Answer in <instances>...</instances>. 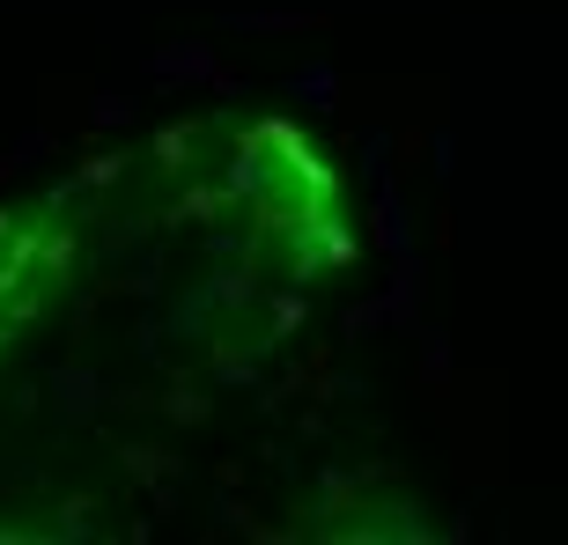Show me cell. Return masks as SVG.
<instances>
[{"mask_svg": "<svg viewBox=\"0 0 568 545\" xmlns=\"http://www.w3.org/2000/svg\"><path fill=\"white\" fill-rule=\"evenodd\" d=\"M377 244H384V251H406V207L384 185H377Z\"/></svg>", "mask_w": 568, "mask_h": 545, "instance_id": "2", "label": "cell"}, {"mask_svg": "<svg viewBox=\"0 0 568 545\" xmlns=\"http://www.w3.org/2000/svg\"><path fill=\"white\" fill-rule=\"evenodd\" d=\"M89 119H97V126H119V119H126V96H97Z\"/></svg>", "mask_w": 568, "mask_h": 545, "instance_id": "5", "label": "cell"}, {"mask_svg": "<svg viewBox=\"0 0 568 545\" xmlns=\"http://www.w3.org/2000/svg\"><path fill=\"white\" fill-rule=\"evenodd\" d=\"M155 147H163V155H170V169H178V163H185V147H192V133H185V126H170Z\"/></svg>", "mask_w": 568, "mask_h": 545, "instance_id": "6", "label": "cell"}, {"mask_svg": "<svg viewBox=\"0 0 568 545\" xmlns=\"http://www.w3.org/2000/svg\"><path fill=\"white\" fill-rule=\"evenodd\" d=\"M148 74H155V82H214V60H207V44H170V52H155V60H148Z\"/></svg>", "mask_w": 568, "mask_h": 545, "instance_id": "1", "label": "cell"}, {"mask_svg": "<svg viewBox=\"0 0 568 545\" xmlns=\"http://www.w3.org/2000/svg\"><path fill=\"white\" fill-rule=\"evenodd\" d=\"M295 96H303V104H317V111H333V104H325V96H339V74H333V66H303V74H295Z\"/></svg>", "mask_w": 568, "mask_h": 545, "instance_id": "3", "label": "cell"}, {"mask_svg": "<svg viewBox=\"0 0 568 545\" xmlns=\"http://www.w3.org/2000/svg\"><path fill=\"white\" fill-rule=\"evenodd\" d=\"M274 325H281V332H288V325H303V302H295V295H281V302H274Z\"/></svg>", "mask_w": 568, "mask_h": 545, "instance_id": "7", "label": "cell"}, {"mask_svg": "<svg viewBox=\"0 0 568 545\" xmlns=\"http://www.w3.org/2000/svg\"><path fill=\"white\" fill-rule=\"evenodd\" d=\"M60 391H67V413H82V405H97V391H104V383H97V377H82V369H67V377H60Z\"/></svg>", "mask_w": 568, "mask_h": 545, "instance_id": "4", "label": "cell"}]
</instances>
